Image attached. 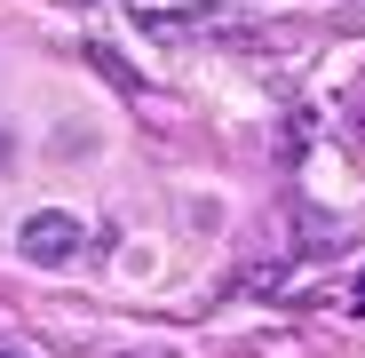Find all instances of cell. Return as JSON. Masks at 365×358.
Wrapping results in <instances>:
<instances>
[{
  "mask_svg": "<svg viewBox=\"0 0 365 358\" xmlns=\"http://www.w3.org/2000/svg\"><path fill=\"white\" fill-rule=\"evenodd\" d=\"M80 247H88V223L64 215V207H40V215H24V231H16V255H24V263H48V271L72 263Z\"/></svg>",
  "mask_w": 365,
  "mask_h": 358,
  "instance_id": "6da1fadb",
  "label": "cell"
},
{
  "mask_svg": "<svg viewBox=\"0 0 365 358\" xmlns=\"http://www.w3.org/2000/svg\"><path fill=\"white\" fill-rule=\"evenodd\" d=\"M349 303H357V311H365V271H357V287H349Z\"/></svg>",
  "mask_w": 365,
  "mask_h": 358,
  "instance_id": "7a4b0ae2",
  "label": "cell"
},
{
  "mask_svg": "<svg viewBox=\"0 0 365 358\" xmlns=\"http://www.w3.org/2000/svg\"><path fill=\"white\" fill-rule=\"evenodd\" d=\"M0 167H9V136H0Z\"/></svg>",
  "mask_w": 365,
  "mask_h": 358,
  "instance_id": "3957f363",
  "label": "cell"
},
{
  "mask_svg": "<svg viewBox=\"0 0 365 358\" xmlns=\"http://www.w3.org/2000/svg\"><path fill=\"white\" fill-rule=\"evenodd\" d=\"M0 358H24V350H0Z\"/></svg>",
  "mask_w": 365,
  "mask_h": 358,
  "instance_id": "277c9868",
  "label": "cell"
}]
</instances>
